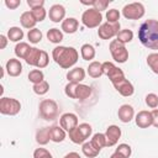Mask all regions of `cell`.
<instances>
[{
	"mask_svg": "<svg viewBox=\"0 0 158 158\" xmlns=\"http://www.w3.org/2000/svg\"><path fill=\"white\" fill-rule=\"evenodd\" d=\"M21 5V0H5V6L10 10H14Z\"/></svg>",
	"mask_w": 158,
	"mask_h": 158,
	"instance_id": "obj_46",
	"label": "cell"
},
{
	"mask_svg": "<svg viewBox=\"0 0 158 158\" xmlns=\"http://www.w3.org/2000/svg\"><path fill=\"white\" fill-rule=\"evenodd\" d=\"M102 15L94 7L86 9L81 15V23L88 28H95L101 25Z\"/></svg>",
	"mask_w": 158,
	"mask_h": 158,
	"instance_id": "obj_5",
	"label": "cell"
},
{
	"mask_svg": "<svg viewBox=\"0 0 158 158\" xmlns=\"http://www.w3.org/2000/svg\"><path fill=\"white\" fill-rule=\"evenodd\" d=\"M151 112H152V117H153V126L158 128V109H153Z\"/></svg>",
	"mask_w": 158,
	"mask_h": 158,
	"instance_id": "obj_47",
	"label": "cell"
},
{
	"mask_svg": "<svg viewBox=\"0 0 158 158\" xmlns=\"http://www.w3.org/2000/svg\"><path fill=\"white\" fill-rule=\"evenodd\" d=\"M116 40H117L120 43L126 44V43H128V42H131V41L133 40V32H132L131 30H128V28L121 30V31L117 33Z\"/></svg>",
	"mask_w": 158,
	"mask_h": 158,
	"instance_id": "obj_32",
	"label": "cell"
},
{
	"mask_svg": "<svg viewBox=\"0 0 158 158\" xmlns=\"http://www.w3.org/2000/svg\"><path fill=\"white\" fill-rule=\"evenodd\" d=\"M147 64L154 74H158V53L153 52L147 57Z\"/></svg>",
	"mask_w": 158,
	"mask_h": 158,
	"instance_id": "obj_35",
	"label": "cell"
},
{
	"mask_svg": "<svg viewBox=\"0 0 158 158\" xmlns=\"http://www.w3.org/2000/svg\"><path fill=\"white\" fill-rule=\"evenodd\" d=\"M102 72L110 79V81L112 84L125 78V74H123L122 69H120L118 67H116L112 62H104L102 63Z\"/></svg>",
	"mask_w": 158,
	"mask_h": 158,
	"instance_id": "obj_10",
	"label": "cell"
},
{
	"mask_svg": "<svg viewBox=\"0 0 158 158\" xmlns=\"http://www.w3.org/2000/svg\"><path fill=\"white\" fill-rule=\"evenodd\" d=\"M105 137H106V147H112L115 146L120 137H121V128L116 125H111L106 128L105 132Z\"/></svg>",
	"mask_w": 158,
	"mask_h": 158,
	"instance_id": "obj_12",
	"label": "cell"
},
{
	"mask_svg": "<svg viewBox=\"0 0 158 158\" xmlns=\"http://www.w3.org/2000/svg\"><path fill=\"white\" fill-rule=\"evenodd\" d=\"M110 158H126V157H123V156H122L121 153H118V152H115V153L111 154Z\"/></svg>",
	"mask_w": 158,
	"mask_h": 158,
	"instance_id": "obj_50",
	"label": "cell"
},
{
	"mask_svg": "<svg viewBox=\"0 0 158 158\" xmlns=\"http://www.w3.org/2000/svg\"><path fill=\"white\" fill-rule=\"evenodd\" d=\"M117 116H118V120L123 123H128L133 117H135V110L131 105L128 104H123L118 107V111H117Z\"/></svg>",
	"mask_w": 158,
	"mask_h": 158,
	"instance_id": "obj_16",
	"label": "cell"
},
{
	"mask_svg": "<svg viewBox=\"0 0 158 158\" xmlns=\"http://www.w3.org/2000/svg\"><path fill=\"white\" fill-rule=\"evenodd\" d=\"M41 52H42V49H38V48H36V47H31V49L28 51L27 56L25 57V62H26L28 65L37 67L38 59H40V57H41Z\"/></svg>",
	"mask_w": 158,
	"mask_h": 158,
	"instance_id": "obj_22",
	"label": "cell"
},
{
	"mask_svg": "<svg viewBox=\"0 0 158 158\" xmlns=\"http://www.w3.org/2000/svg\"><path fill=\"white\" fill-rule=\"evenodd\" d=\"M110 53L115 62L117 63H125L128 59V51L126 49L125 44L120 43L117 40H112L109 44Z\"/></svg>",
	"mask_w": 158,
	"mask_h": 158,
	"instance_id": "obj_8",
	"label": "cell"
},
{
	"mask_svg": "<svg viewBox=\"0 0 158 158\" xmlns=\"http://www.w3.org/2000/svg\"><path fill=\"white\" fill-rule=\"evenodd\" d=\"M7 38L11 41V42H21V40L23 38V31L17 27V26H14V27H10L7 30Z\"/></svg>",
	"mask_w": 158,
	"mask_h": 158,
	"instance_id": "obj_26",
	"label": "cell"
},
{
	"mask_svg": "<svg viewBox=\"0 0 158 158\" xmlns=\"http://www.w3.org/2000/svg\"><path fill=\"white\" fill-rule=\"evenodd\" d=\"M7 74L10 77H19L22 73V64L19 59L16 58H10L6 62V67H5Z\"/></svg>",
	"mask_w": 158,
	"mask_h": 158,
	"instance_id": "obj_17",
	"label": "cell"
},
{
	"mask_svg": "<svg viewBox=\"0 0 158 158\" xmlns=\"http://www.w3.org/2000/svg\"><path fill=\"white\" fill-rule=\"evenodd\" d=\"M78 125H79V123H78V116H77L75 114H73V112H65V114H63V115L60 116V118H59V126H60L64 131H67V132L72 131V130L75 128Z\"/></svg>",
	"mask_w": 158,
	"mask_h": 158,
	"instance_id": "obj_11",
	"label": "cell"
},
{
	"mask_svg": "<svg viewBox=\"0 0 158 158\" xmlns=\"http://www.w3.org/2000/svg\"><path fill=\"white\" fill-rule=\"evenodd\" d=\"M40 115L42 118L44 120H48V121H52L54 118L58 117V114H59V107H58V104L52 100V99H44L40 102Z\"/></svg>",
	"mask_w": 158,
	"mask_h": 158,
	"instance_id": "obj_4",
	"label": "cell"
},
{
	"mask_svg": "<svg viewBox=\"0 0 158 158\" xmlns=\"http://www.w3.org/2000/svg\"><path fill=\"white\" fill-rule=\"evenodd\" d=\"M33 158H53V156L46 148H37L33 152Z\"/></svg>",
	"mask_w": 158,
	"mask_h": 158,
	"instance_id": "obj_44",
	"label": "cell"
},
{
	"mask_svg": "<svg viewBox=\"0 0 158 158\" xmlns=\"http://www.w3.org/2000/svg\"><path fill=\"white\" fill-rule=\"evenodd\" d=\"M7 41L9 38L5 35H0V49H4L7 46Z\"/></svg>",
	"mask_w": 158,
	"mask_h": 158,
	"instance_id": "obj_48",
	"label": "cell"
},
{
	"mask_svg": "<svg viewBox=\"0 0 158 158\" xmlns=\"http://www.w3.org/2000/svg\"><path fill=\"white\" fill-rule=\"evenodd\" d=\"M63 158H81V157H80L79 153H77V152H70V153L65 154Z\"/></svg>",
	"mask_w": 158,
	"mask_h": 158,
	"instance_id": "obj_49",
	"label": "cell"
},
{
	"mask_svg": "<svg viewBox=\"0 0 158 158\" xmlns=\"http://www.w3.org/2000/svg\"><path fill=\"white\" fill-rule=\"evenodd\" d=\"M47 38L52 43H60L63 41V32L59 28H49L47 31Z\"/></svg>",
	"mask_w": 158,
	"mask_h": 158,
	"instance_id": "obj_29",
	"label": "cell"
},
{
	"mask_svg": "<svg viewBox=\"0 0 158 158\" xmlns=\"http://www.w3.org/2000/svg\"><path fill=\"white\" fill-rule=\"evenodd\" d=\"M48 16H49V20L53 21V22H63L64 21V17H65V9L63 5L60 4H54L49 7V11H48Z\"/></svg>",
	"mask_w": 158,
	"mask_h": 158,
	"instance_id": "obj_15",
	"label": "cell"
},
{
	"mask_svg": "<svg viewBox=\"0 0 158 158\" xmlns=\"http://www.w3.org/2000/svg\"><path fill=\"white\" fill-rule=\"evenodd\" d=\"M81 151L84 153L85 157L88 158H95L100 152L91 144V142H84L83 146H81Z\"/></svg>",
	"mask_w": 158,
	"mask_h": 158,
	"instance_id": "obj_33",
	"label": "cell"
},
{
	"mask_svg": "<svg viewBox=\"0 0 158 158\" xmlns=\"http://www.w3.org/2000/svg\"><path fill=\"white\" fill-rule=\"evenodd\" d=\"M53 60L63 69L72 68L79 58L78 51L74 47H67V46H57L52 51Z\"/></svg>",
	"mask_w": 158,
	"mask_h": 158,
	"instance_id": "obj_2",
	"label": "cell"
},
{
	"mask_svg": "<svg viewBox=\"0 0 158 158\" xmlns=\"http://www.w3.org/2000/svg\"><path fill=\"white\" fill-rule=\"evenodd\" d=\"M31 49L30 44L26 43V42H20L15 46V56L17 58H21V59H25V57L27 56L28 51Z\"/></svg>",
	"mask_w": 158,
	"mask_h": 158,
	"instance_id": "obj_31",
	"label": "cell"
},
{
	"mask_svg": "<svg viewBox=\"0 0 158 158\" xmlns=\"http://www.w3.org/2000/svg\"><path fill=\"white\" fill-rule=\"evenodd\" d=\"M93 132V127L86 123V122H83L80 125H78L75 128H73L72 131H69V139L75 143V144H80V143H84L91 135Z\"/></svg>",
	"mask_w": 158,
	"mask_h": 158,
	"instance_id": "obj_3",
	"label": "cell"
},
{
	"mask_svg": "<svg viewBox=\"0 0 158 158\" xmlns=\"http://www.w3.org/2000/svg\"><path fill=\"white\" fill-rule=\"evenodd\" d=\"M20 22H21L22 27L28 28V30L35 28V26H36V23H37V21L35 20V17H33V15H32L31 11H25V12H22L21 16H20Z\"/></svg>",
	"mask_w": 158,
	"mask_h": 158,
	"instance_id": "obj_21",
	"label": "cell"
},
{
	"mask_svg": "<svg viewBox=\"0 0 158 158\" xmlns=\"http://www.w3.org/2000/svg\"><path fill=\"white\" fill-rule=\"evenodd\" d=\"M31 12H32V15H33V17H35V20H36L37 22L43 21V20L46 19V16H47V12H46L44 7H37V9H33V10H31Z\"/></svg>",
	"mask_w": 158,
	"mask_h": 158,
	"instance_id": "obj_40",
	"label": "cell"
},
{
	"mask_svg": "<svg viewBox=\"0 0 158 158\" xmlns=\"http://www.w3.org/2000/svg\"><path fill=\"white\" fill-rule=\"evenodd\" d=\"M77 84L79 83H68L64 88V93L68 98L70 99H75V88H77Z\"/></svg>",
	"mask_w": 158,
	"mask_h": 158,
	"instance_id": "obj_43",
	"label": "cell"
},
{
	"mask_svg": "<svg viewBox=\"0 0 158 158\" xmlns=\"http://www.w3.org/2000/svg\"><path fill=\"white\" fill-rule=\"evenodd\" d=\"M120 22L116 23H110V22H104L99 26L98 30V36L101 40H111L112 37L117 36V33L120 32Z\"/></svg>",
	"mask_w": 158,
	"mask_h": 158,
	"instance_id": "obj_9",
	"label": "cell"
},
{
	"mask_svg": "<svg viewBox=\"0 0 158 158\" xmlns=\"http://www.w3.org/2000/svg\"><path fill=\"white\" fill-rule=\"evenodd\" d=\"M88 74L91 78H95V79L96 78H100L104 74V72H102V63L96 62V60L91 62L89 64V67H88Z\"/></svg>",
	"mask_w": 158,
	"mask_h": 158,
	"instance_id": "obj_24",
	"label": "cell"
},
{
	"mask_svg": "<svg viewBox=\"0 0 158 158\" xmlns=\"http://www.w3.org/2000/svg\"><path fill=\"white\" fill-rule=\"evenodd\" d=\"M135 121H136V125H137L139 128H148L149 126L153 125L152 112H151V111H147V110H142V111H139V112L136 115Z\"/></svg>",
	"mask_w": 158,
	"mask_h": 158,
	"instance_id": "obj_14",
	"label": "cell"
},
{
	"mask_svg": "<svg viewBox=\"0 0 158 158\" xmlns=\"http://www.w3.org/2000/svg\"><path fill=\"white\" fill-rule=\"evenodd\" d=\"M27 38H28V41L31 42V43H38V42H41V40H42V32H41V30H38V28H32V30H28V33H27Z\"/></svg>",
	"mask_w": 158,
	"mask_h": 158,
	"instance_id": "obj_36",
	"label": "cell"
},
{
	"mask_svg": "<svg viewBox=\"0 0 158 158\" xmlns=\"http://www.w3.org/2000/svg\"><path fill=\"white\" fill-rule=\"evenodd\" d=\"M80 53H81V58L84 60H91V59L95 58V54H96L95 48L91 44H89V43H85V44L81 46Z\"/></svg>",
	"mask_w": 158,
	"mask_h": 158,
	"instance_id": "obj_28",
	"label": "cell"
},
{
	"mask_svg": "<svg viewBox=\"0 0 158 158\" xmlns=\"http://www.w3.org/2000/svg\"><path fill=\"white\" fill-rule=\"evenodd\" d=\"M49 138L52 142L56 143L63 142L65 138V131L60 126H52L49 127Z\"/></svg>",
	"mask_w": 158,
	"mask_h": 158,
	"instance_id": "obj_20",
	"label": "cell"
},
{
	"mask_svg": "<svg viewBox=\"0 0 158 158\" xmlns=\"http://www.w3.org/2000/svg\"><path fill=\"white\" fill-rule=\"evenodd\" d=\"M138 40L148 49H158V20L148 19L138 28Z\"/></svg>",
	"mask_w": 158,
	"mask_h": 158,
	"instance_id": "obj_1",
	"label": "cell"
},
{
	"mask_svg": "<svg viewBox=\"0 0 158 158\" xmlns=\"http://www.w3.org/2000/svg\"><path fill=\"white\" fill-rule=\"evenodd\" d=\"M112 85H114V88L118 91V94H121V95L125 96V98H128V96L133 95V93H135V88H133L132 83L128 81L126 78H123V79H121V80L114 83Z\"/></svg>",
	"mask_w": 158,
	"mask_h": 158,
	"instance_id": "obj_13",
	"label": "cell"
},
{
	"mask_svg": "<svg viewBox=\"0 0 158 158\" xmlns=\"http://www.w3.org/2000/svg\"><path fill=\"white\" fill-rule=\"evenodd\" d=\"M78 27H79V22L74 17H67L62 22V31L65 33H69V35L75 33L78 31Z\"/></svg>",
	"mask_w": 158,
	"mask_h": 158,
	"instance_id": "obj_19",
	"label": "cell"
},
{
	"mask_svg": "<svg viewBox=\"0 0 158 158\" xmlns=\"http://www.w3.org/2000/svg\"><path fill=\"white\" fill-rule=\"evenodd\" d=\"M48 62H49V57H48V53L46 51H42L41 52V57L38 59V63H37V68L38 69H42V68H46L48 65Z\"/></svg>",
	"mask_w": 158,
	"mask_h": 158,
	"instance_id": "obj_42",
	"label": "cell"
},
{
	"mask_svg": "<svg viewBox=\"0 0 158 158\" xmlns=\"http://www.w3.org/2000/svg\"><path fill=\"white\" fill-rule=\"evenodd\" d=\"M21 110V102L14 98L2 96L0 99V112L7 116H15Z\"/></svg>",
	"mask_w": 158,
	"mask_h": 158,
	"instance_id": "obj_6",
	"label": "cell"
},
{
	"mask_svg": "<svg viewBox=\"0 0 158 158\" xmlns=\"http://www.w3.org/2000/svg\"><path fill=\"white\" fill-rule=\"evenodd\" d=\"M32 89H33L35 94H37V95H44V94H47L48 90H49V84H48L46 80H43V81L38 83V84H35Z\"/></svg>",
	"mask_w": 158,
	"mask_h": 158,
	"instance_id": "obj_37",
	"label": "cell"
},
{
	"mask_svg": "<svg viewBox=\"0 0 158 158\" xmlns=\"http://www.w3.org/2000/svg\"><path fill=\"white\" fill-rule=\"evenodd\" d=\"M144 101H146V104H147L148 107L156 109V107L158 106V95H156V94H153V93H149V94L146 95Z\"/></svg>",
	"mask_w": 158,
	"mask_h": 158,
	"instance_id": "obj_39",
	"label": "cell"
},
{
	"mask_svg": "<svg viewBox=\"0 0 158 158\" xmlns=\"http://www.w3.org/2000/svg\"><path fill=\"white\" fill-rule=\"evenodd\" d=\"M115 152H118V153H121L123 157L130 158V156H131V153H132V149H131V147H130L128 144H126V143H121V144L117 146V148H116Z\"/></svg>",
	"mask_w": 158,
	"mask_h": 158,
	"instance_id": "obj_41",
	"label": "cell"
},
{
	"mask_svg": "<svg viewBox=\"0 0 158 158\" xmlns=\"http://www.w3.org/2000/svg\"><path fill=\"white\" fill-rule=\"evenodd\" d=\"M122 15L127 20H139L144 16V6L142 2H130L122 9Z\"/></svg>",
	"mask_w": 158,
	"mask_h": 158,
	"instance_id": "obj_7",
	"label": "cell"
},
{
	"mask_svg": "<svg viewBox=\"0 0 158 158\" xmlns=\"http://www.w3.org/2000/svg\"><path fill=\"white\" fill-rule=\"evenodd\" d=\"M106 20L110 23H116L120 20V11L117 9H110L106 12Z\"/></svg>",
	"mask_w": 158,
	"mask_h": 158,
	"instance_id": "obj_38",
	"label": "cell"
},
{
	"mask_svg": "<svg viewBox=\"0 0 158 158\" xmlns=\"http://www.w3.org/2000/svg\"><path fill=\"white\" fill-rule=\"evenodd\" d=\"M112 0H91V1H84L81 0V4L83 5H89V6H93L94 9H96L98 11H102V10H106V7L109 6V4H111Z\"/></svg>",
	"mask_w": 158,
	"mask_h": 158,
	"instance_id": "obj_25",
	"label": "cell"
},
{
	"mask_svg": "<svg viewBox=\"0 0 158 158\" xmlns=\"http://www.w3.org/2000/svg\"><path fill=\"white\" fill-rule=\"evenodd\" d=\"M91 144L100 152L104 147H106V137H105V133H95L91 138Z\"/></svg>",
	"mask_w": 158,
	"mask_h": 158,
	"instance_id": "obj_30",
	"label": "cell"
},
{
	"mask_svg": "<svg viewBox=\"0 0 158 158\" xmlns=\"http://www.w3.org/2000/svg\"><path fill=\"white\" fill-rule=\"evenodd\" d=\"M68 83H81L85 79V70L80 67L73 68L67 73Z\"/></svg>",
	"mask_w": 158,
	"mask_h": 158,
	"instance_id": "obj_18",
	"label": "cell"
},
{
	"mask_svg": "<svg viewBox=\"0 0 158 158\" xmlns=\"http://www.w3.org/2000/svg\"><path fill=\"white\" fill-rule=\"evenodd\" d=\"M28 80L35 85V84H38L41 81L44 80V74L41 69H32L30 73H28Z\"/></svg>",
	"mask_w": 158,
	"mask_h": 158,
	"instance_id": "obj_34",
	"label": "cell"
},
{
	"mask_svg": "<svg viewBox=\"0 0 158 158\" xmlns=\"http://www.w3.org/2000/svg\"><path fill=\"white\" fill-rule=\"evenodd\" d=\"M91 95V88L85 84H77L75 88V99L77 100H85Z\"/></svg>",
	"mask_w": 158,
	"mask_h": 158,
	"instance_id": "obj_23",
	"label": "cell"
},
{
	"mask_svg": "<svg viewBox=\"0 0 158 158\" xmlns=\"http://www.w3.org/2000/svg\"><path fill=\"white\" fill-rule=\"evenodd\" d=\"M36 141L41 146L47 144L51 141V138H49V127H43V128L38 130L36 132Z\"/></svg>",
	"mask_w": 158,
	"mask_h": 158,
	"instance_id": "obj_27",
	"label": "cell"
},
{
	"mask_svg": "<svg viewBox=\"0 0 158 158\" xmlns=\"http://www.w3.org/2000/svg\"><path fill=\"white\" fill-rule=\"evenodd\" d=\"M27 5L33 10L37 7H43L44 5V0H27Z\"/></svg>",
	"mask_w": 158,
	"mask_h": 158,
	"instance_id": "obj_45",
	"label": "cell"
}]
</instances>
